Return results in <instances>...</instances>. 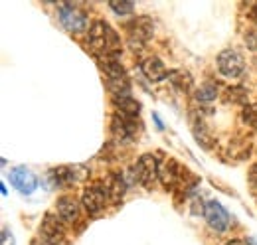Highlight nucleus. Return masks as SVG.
Returning <instances> with one entry per match:
<instances>
[{
	"label": "nucleus",
	"instance_id": "obj_1",
	"mask_svg": "<svg viewBox=\"0 0 257 245\" xmlns=\"http://www.w3.org/2000/svg\"><path fill=\"white\" fill-rule=\"evenodd\" d=\"M89 44L101 60L117 58L121 54V38L107 22L97 20L89 30Z\"/></svg>",
	"mask_w": 257,
	"mask_h": 245
},
{
	"label": "nucleus",
	"instance_id": "obj_2",
	"mask_svg": "<svg viewBox=\"0 0 257 245\" xmlns=\"http://www.w3.org/2000/svg\"><path fill=\"white\" fill-rule=\"evenodd\" d=\"M159 170H161V164L157 162V158L153 154H143L139 160H137V166H135V176L137 180L151 188L155 180L159 178Z\"/></svg>",
	"mask_w": 257,
	"mask_h": 245
},
{
	"label": "nucleus",
	"instance_id": "obj_3",
	"mask_svg": "<svg viewBox=\"0 0 257 245\" xmlns=\"http://www.w3.org/2000/svg\"><path fill=\"white\" fill-rule=\"evenodd\" d=\"M218 69L225 77H237L245 69V60L237 50H224L218 56Z\"/></svg>",
	"mask_w": 257,
	"mask_h": 245
},
{
	"label": "nucleus",
	"instance_id": "obj_4",
	"mask_svg": "<svg viewBox=\"0 0 257 245\" xmlns=\"http://www.w3.org/2000/svg\"><path fill=\"white\" fill-rule=\"evenodd\" d=\"M107 196H109V190L93 184V186H87L85 192H83V208L89 212L91 215L101 214L105 210V202H107Z\"/></svg>",
	"mask_w": 257,
	"mask_h": 245
},
{
	"label": "nucleus",
	"instance_id": "obj_5",
	"mask_svg": "<svg viewBox=\"0 0 257 245\" xmlns=\"http://www.w3.org/2000/svg\"><path fill=\"white\" fill-rule=\"evenodd\" d=\"M204 215H206L208 225L212 229H216V231H225L229 227V215H227L224 206L220 202H216V200H212V202L206 204Z\"/></svg>",
	"mask_w": 257,
	"mask_h": 245
},
{
	"label": "nucleus",
	"instance_id": "obj_6",
	"mask_svg": "<svg viewBox=\"0 0 257 245\" xmlns=\"http://www.w3.org/2000/svg\"><path fill=\"white\" fill-rule=\"evenodd\" d=\"M60 22L69 32H81L87 24V18L73 4H64V6H60Z\"/></svg>",
	"mask_w": 257,
	"mask_h": 245
},
{
	"label": "nucleus",
	"instance_id": "obj_7",
	"mask_svg": "<svg viewBox=\"0 0 257 245\" xmlns=\"http://www.w3.org/2000/svg\"><path fill=\"white\" fill-rule=\"evenodd\" d=\"M8 178H10V184H12L18 192H22V194H32L34 190H36V186H38L36 176H34L28 168H24V166L12 168L10 174H8Z\"/></svg>",
	"mask_w": 257,
	"mask_h": 245
},
{
	"label": "nucleus",
	"instance_id": "obj_8",
	"mask_svg": "<svg viewBox=\"0 0 257 245\" xmlns=\"http://www.w3.org/2000/svg\"><path fill=\"white\" fill-rule=\"evenodd\" d=\"M127 30H128V38H131L133 44L135 42L137 44H143V42H147L153 36V24H151L149 16H139V18H135L128 24Z\"/></svg>",
	"mask_w": 257,
	"mask_h": 245
},
{
	"label": "nucleus",
	"instance_id": "obj_9",
	"mask_svg": "<svg viewBox=\"0 0 257 245\" xmlns=\"http://www.w3.org/2000/svg\"><path fill=\"white\" fill-rule=\"evenodd\" d=\"M137 127H139V125H137V121H135L133 117H125V115H121V113H117V115H115L113 125H111L113 133H115L121 141L133 139V137L137 135V131H139Z\"/></svg>",
	"mask_w": 257,
	"mask_h": 245
},
{
	"label": "nucleus",
	"instance_id": "obj_10",
	"mask_svg": "<svg viewBox=\"0 0 257 245\" xmlns=\"http://www.w3.org/2000/svg\"><path fill=\"white\" fill-rule=\"evenodd\" d=\"M141 69H143L145 77H147L149 81H155V83H157V81H162V79H166V77H168L166 65H164L159 58H155V56H151V58H147V60L143 61Z\"/></svg>",
	"mask_w": 257,
	"mask_h": 245
},
{
	"label": "nucleus",
	"instance_id": "obj_11",
	"mask_svg": "<svg viewBox=\"0 0 257 245\" xmlns=\"http://www.w3.org/2000/svg\"><path fill=\"white\" fill-rule=\"evenodd\" d=\"M159 178L162 180L164 188H174L176 184L182 180V166L174 160L164 162L159 170Z\"/></svg>",
	"mask_w": 257,
	"mask_h": 245
},
{
	"label": "nucleus",
	"instance_id": "obj_12",
	"mask_svg": "<svg viewBox=\"0 0 257 245\" xmlns=\"http://www.w3.org/2000/svg\"><path fill=\"white\" fill-rule=\"evenodd\" d=\"M42 233H44V237L50 239L52 243H54V241H60V239L64 237V225H62V221H60L56 215L46 214L44 221H42Z\"/></svg>",
	"mask_w": 257,
	"mask_h": 245
},
{
	"label": "nucleus",
	"instance_id": "obj_13",
	"mask_svg": "<svg viewBox=\"0 0 257 245\" xmlns=\"http://www.w3.org/2000/svg\"><path fill=\"white\" fill-rule=\"evenodd\" d=\"M56 208H58V214H60V217H62L64 221H73V219H77V215H79L77 200L71 198V196L60 198L58 204H56Z\"/></svg>",
	"mask_w": 257,
	"mask_h": 245
},
{
	"label": "nucleus",
	"instance_id": "obj_14",
	"mask_svg": "<svg viewBox=\"0 0 257 245\" xmlns=\"http://www.w3.org/2000/svg\"><path fill=\"white\" fill-rule=\"evenodd\" d=\"M113 101H115V105H117V109H119L121 115L137 119V115H139V111H141V105H139L131 95H125V97H113Z\"/></svg>",
	"mask_w": 257,
	"mask_h": 245
},
{
	"label": "nucleus",
	"instance_id": "obj_15",
	"mask_svg": "<svg viewBox=\"0 0 257 245\" xmlns=\"http://www.w3.org/2000/svg\"><path fill=\"white\" fill-rule=\"evenodd\" d=\"M168 77H170V83H172L176 89H180V91H188V89L192 87V75H190L188 71H184V69L170 71Z\"/></svg>",
	"mask_w": 257,
	"mask_h": 245
},
{
	"label": "nucleus",
	"instance_id": "obj_16",
	"mask_svg": "<svg viewBox=\"0 0 257 245\" xmlns=\"http://www.w3.org/2000/svg\"><path fill=\"white\" fill-rule=\"evenodd\" d=\"M241 121L245 122V125H249V127H253V129H257V103H251V105H247L243 109Z\"/></svg>",
	"mask_w": 257,
	"mask_h": 245
},
{
	"label": "nucleus",
	"instance_id": "obj_17",
	"mask_svg": "<svg viewBox=\"0 0 257 245\" xmlns=\"http://www.w3.org/2000/svg\"><path fill=\"white\" fill-rule=\"evenodd\" d=\"M109 6H111L117 14H121V16H123V14H131L133 8H135V4H133L131 0H111Z\"/></svg>",
	"mask_w": 257,
	"mask_h": 245
},
{
	"label": "nucleus",
	"instance_id": "obj_18",
	"mask_svg": "<svg viewBox=\"0 0 257 245\" xmlns=\"http://www.w3.org/2000/svg\"><path fill=\"white\" fill-rule=\"evenodd\" d=\"M196 99L198 101H212L216 99V87L214 85H202L198 93H196Z\"/></svg>",
	"mask_w": 257,
	"mask_h": 245
},
{
	"label": "nucleus",
	"instance_id": "obj_19",
	"mask_svg": "<svg viewBox=\"0 0 257 245\" xmlns=\"http://www.w3.org/2000/svg\"><path fill=\"white\" fill-rule=\"evenodd\" d=\"M227 95L231 97L233 95V103H243L245 101V97H247V93L243 91V89H239V87H233V89H229Z\"/></svg>",
	"mask_w": 257,
	"mask_h": 245
},
{
	"label": "nucleus",
	"instance_id": "obj_20",
	"mask_svg": "<svg viewBox=\"0 0 257 245\" xmlns=\"http://www.w3.org/2000/svg\"><path fill=\"white\" fill-rule=\"evenodd\" d=\"M249 182H251V186L257 188V164H253L251 170H249Z\"/></svg>",
	"mask_w": 257,
	"mask_h": 245
},
{
	"label": "nucleus",
	"instance_id": "obj_21",
	"mask_svg": "<svg viewBox=\"0 0 257 245\" xmlns=\"http://www.w3.org/2000/svg\"><path fill=\"white\" fill-rule=\"evenodd\" d=\"M225 245H247V243H243V241H237V239H233V241H227Z\"/></svg>",
	"mask_w": 257,
	"mask_h": 245
},
{
	"label": "nucleus",
	"instance_id": "obj_22",
	"mask_svg": "<svg viewBox=\"0 0 257 245\" xmlns=\"http://www.w3.org/2000/svg\"><path fill=\"white\" fill-rule=\"evenodd\" d=\"M247 245H257V243L253 241V239H249V241H247Z\"/></svg>",
	"mask_w": 257,
	"mask_h": 245
},
{
	"label": "nucleus",
	"instance_id": "obj_23",
	"mask_svg": "<svg viewBox=\"0 0 257 245\" xmlns=\"http://www.w3.org/2000/svg\"><path fill=\"white\" fill-rule=\"evenodd\" d=\"M42 245H56V243H52V241H44Z\"/></svg>",
	"mask_w": 257,
	"mask_h": 245
}]
</instances>
